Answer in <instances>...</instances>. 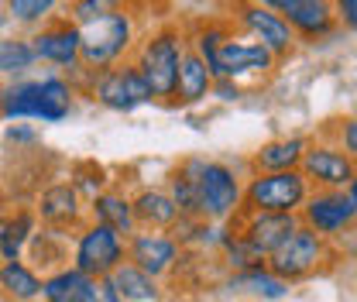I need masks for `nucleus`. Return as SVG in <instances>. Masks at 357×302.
I'll list each match as a JSON object with an SVG mask.
<instances>
[{
    "mask_svg": "<svg viewBox=\"0 0 357 302\" xmlns=\"http://www.w3.org/2000/svg\"><path fill=\"white\" fill-rule=\"evenodd\" d=\"M79 96H89L93 103H100L103 110H114V114H134L137 107H148L155 103L151 86L144 83V76L137 73L131 59L110 66V69H100V73H89L83 66H73L69 73H62Z\"/></svg>",
    "mask_w": 357,
    "mask_h": 302,
    "instance_id": "1",
    "label": "nucleus"
},
{
    "mask_svg": "<svg viewBox=\"0 0 357 302\" xmlns=\"http://www.w3.org/2000/svg\"><path fill=\"white\" fill-rule=\"evenodd\" d=\"M182 52H185V24L182 21H165V24L144 31L137 38V45H134L131 62L137 66V73L144 76V83L151 86L155 103L169 107Z\"/></svg>",
    "mask_w": 357,
    "mask_h": 302,
    "instance_id": "2",
    "label": "nucleus"
},
{
    "mask_svg": "<svg viewBox=\"0 0 357 302\" xmlns=\"http://www.w3.org/2000/svg\"><path fill=\"white\" fill-rule=\"evenodd\" d=\"M137 38H141L137 10H134V3H128V7L79 28V66L89 73L110 69V66L131 59Z\"/></svg>",
    "mask_w": 357,
    "mask_h": 302,
    "instance_id": "3",
    "label": "nucleus"
},
{
    "mask_svg": "<svg viewBox=\"0 0 357 302\" xmlns=\"http://www.w3.org/2000/svg\"><path fill=\"white\" fill-rule=\"evenodd\" d=\"M333 258H337L333 241L312 234L310 227L299 223V227H296V230L265 258V268L296 289L299 282H310L312 275H323V271L333 264Z\"/></svg>",
    "mask_w": 357,
    "mask_h": 302,
    "instance_id": "4",
    "label": "nucleus"
},
{
    "mask_svg": "<svg viewBox=\"0 0 357 302\" xmlns=\"http://www.w3.org/2000/svg\"><path fill=\"white\" fill-rule=\"evenodd\" d=\"M223 7H227L223 17L234 24V31L251 38V42L265 45L268 52L275 55V62H289L296 55L299 38L292 35L289 21L278 10H271V7L258 3V0H223Z\"/></svg>",
    "mask_w": 357,
    "mask_h": 302,
    "instance_id": "5",
    "label": "nucleus"
},
{
    "mask_svg": "<svg viewBox=\"0 0 357 302\" xmlns=\"http://www.w3.org/2000/svg\"><path fill=\"white\" fill-rule=\"evenodd\" d=\"M310 196V182L299 169L285 172H251L244 175L241 210L248 213H299Z\"/></svg>",
    "mask_w": 357,
    "mask_h": 302,
    "instance_id": "6",
    "label": "nucleus"
},
{
    "mask_svg": "<svg viewBox=\"0 0 357 302\" xmlns=\"http://www.w3.org/2000/svg\"><path fill=\"white\" fill-rule=\"evenodd\" d=\"M299 223L326 241L351 237L357 223V182L344 189H310L306 203L299 206Z\"/></svg>",
    "mask_w": 357,
    "mask_h": 302,
    "instance_id": "7",
    "label": "nucleus"
},
{
    "mask_svg": "<svg viewBox=\"0 0 357 302\" xmlns=\"http://www.w3.org/2000/svg\"><path fill=\"white\" fill-rule=\"evenodd\" d=\"M241 192H244V175L234 162L206 158V165L196 175V203L199 216L210 223H227L241 213Z\"/></svg>",
    "mask_w": 357,
    "mask_h": 302,
    "instance_id": "8",
    "label": "nucleus"
},
{
    "mask_svg": "<svg viewBox=\"0 0 357 302\" xmlns=\"http://www.w3.org/2000/svg\"><path fill=\"white\" fill-rule=\"evenodd\" d=\"M206 66H210L213 80H234V83H241L244 89H248V83L271 80L275 69H278L275 55L268 52L265 45L251 42V38H244L237 31L206 59Z\"/></svg>",
    "mask_w": 357,
    "mask_h": 302,
    "instance_id": "9",
    "label": "nucleus"
},
{
    "mask_svg": "<svg viewBox=\"0 0 357 302\" xmlns=\"http://www.w3.org/2000/svg\"><path fill=\"white\" fill-rule=\"evenodd\" d=\"M124 261V237L103 223L86 220L76 234H73V251L69 264L79 268L89 278H107L117 264Z\"/></svg>",
    "mask_w": 357,
    "mask_h": 302,
    "instance_id": "10",
    "label": "nucleus"
},
{
    "mask_svg": "<svg viewBox=\"0 0 357 302\" xmlns=\"http://www.w3.org/2000/svg\"><path fill=\"white\" fill-rule=\"evenodd\" d=\"M299 172L310 182V189H344L357 182V158H351L347 151H340L333 141H316L310 137Z\"/></svg>",
    "mask_w": 357,
    "mask_h": 302,
    "instance_id": "11",
    "label": "nucleus"
},
{
    "mask_svg": "<svg viewBox=\"0 0 357 302\" xmlns=\"http://www.w3.org/2000/svg\"><path fill=\"white\" fill-rule=\"evenodd\" d=\"M35 216H38V227L48 230H59V234H76L83 223H86V199L73 189L69 179H55L48 182L42 192L35 196Z\"/></svg>",
    "mask_w": 357,
    "mask_h": 302,
    "instance_id": "12",
    "label": "nucleus"
},
{
    "mask_svg": "<svg viewBox=\"0 0 357 302\" xmlns=\"http://www.w3.org/2000/svg\"><path fill=\"white\" fill-rule=\"evenodd\" d=\"M182 255H185V248L178 244L169 230H144V227H137L131 237L124 241V261L137 264L141 271H148L158 282L176 271Z\"/></svg>",
    "mask_w": 357,
    "mask_h": 302,
    "instance_id": "13",
    "label": "nucleus"
},
{
    "mask_svg": "<svg viewBox=\"0 0 357 302\" xmlns=\"http://www.w3.org/2000/svg\"><path fill=\"white\" fill-rule=\"evenodd\" d=\"M28 42L42 66L62 69V73L79 66V24H73L66 14H52L45 24L28 31Z\"/></svg>",
    "mask_w": 357,
    "mask_h": 302,
    "instance_id": "14",
    "label": "nucleus"
},
{
    "mask_svg": "<svg viewBox=\"0 0 357 302\" xmlns=\"http://www.w3.org/2000/svg\"><path fill=\"white\" fill-rule=\"evenodd\" d=\"M282 17L289 21L299 45H323L340 35V24H337L330 0H285Z\"/></svg>",
    "mask_w": 357,
    "mask_h": 302,
    "instance_id": "15",
    "label": "nucleus"
},
{
    "mask_svg": "<svg viewBox=\"0 0 357 302\" xmlns=\"http://www.w3.org/2000/svg\"><path fill=\"white\" fill-rule=\"evenodd\" d=\"M296 227H299V216L296 213H248V210H241V213L234 216V230L261 258H268Z\"/></svg>",
    "mask_w": 357,
    "mask_h": 302,
    "instance_id": "16",
    "label": "nucleus"
},
{
    "mask_svg": "<svg viewBox=\"0 0 357 302\" xmlns=\"http://www.w3.org/2000/svg\"><path fill=\"white\" fill-rule=\"evenodd\" d=\"M210 86H213V73H210L206 59L185 45V52H182V59H178L176 86H172V100H169V107H178V110L199 107V103L210 96Z\"/></svg>",
    "mask_w": 357,
    "mask_h": 302,
    "instance_id": "17",
    "label": "nucleus"
},
{
    "mask_svg": "<svg viewBox=\"0 0 357 302\" xmlns=\"http://www.w3.org/2000/svg\"><path fill=\"white\" fill-rule=\"evenodd\" d=\"M86 216L93 220V223H103V227L117 230L124 241L137 230L134 210H131V196H128L124 189H117V186H107L100 196H93V199L86 203Z\"/></svg>",
    "mask_w": 357,
    "mask_h": 302,
    "instance_id": "18",
    "label": "nucleus"
},
{
    "mask_svg": "<svg viewBox=\"0 0 357 302\" xmlns=\"http://www.w3.org/2000/svg\"><path fill=\"white\" fill-rule=\"evenodd\" d=\"M223 289L230 296H248L255 302H282L289 299L292 285L282 282L278 275H271L265 264L261 268H251V271H230V278L223 282Z\"/></svg>",
    "mask_w": 357,
    "mask_h": 302,
    "instance_id": "19",
    "label": "nucleus"
},
{
    "mask_svg": "<svg viewBox=\"0 0 357 302\" xmlns=\"http://www.w3.org/2000/svg\"><path fill=\"white\" fill-rule=\"evenodd\" d=\"M131 210H134V223L144 227V230H169L178 220V210L172 203V196L158 186H144L131 196Z\"/></svg>",
    "mask_w": 357,
    "mask_h": 302,
    "instance_id": "20",
    "label": "nucleus"
},
{
    "mask_svg": "<svg viewBox=\"0 0 357 302\" xmlns=\"http://www.w3.org/2000/svg\"><path fill=\"white\" fill-rule=\"evenodd\" d=\"M306 144H310V137H303V134L271 137V141H265V144L251 155V172H285V169H299Z\"/></svg>",
    "mask_w": 357,
    "mask_h": 302,
    "instance_id": "21",
    "label": "nucleus"
},
{
    "mask_svg": "<svg viewBox=\"0 0 357 302\" xmlns=\"http://www.w3.org/2000/svg\"><path fill=\"white\" fill-rule=\"evenodd\" d=\"M0 117L3 121H38L42 117V83L38 80H14L0 89Z\"/></svg>",
    "mask_w": 357,
    "mask_h": 302,
    "instance_id": "22",
    "label": "nucleus"
},
{
    "mask_svg": "<svg viewBox=\"0 0 357 302\" xmlns=\"http://www.w3.org/2000/svg\"><path fill=\"white\" fill-rule=\"evenodd\" d=\"M0 299L3 302H38L42 299V275L24 258L0 261Z\"/></svg>",
    "mask_w": 357,
    "mask_h": 302,
    "instance_id": "23",
    "label": "nucleus"
},
{
    "mask_svg": "<svg viewBox=\"0 0 357 302\" xmlns=\"http://www.w3.org/2000/svg\"><path fill=\"white\" fill-rule=\"evenodd\" d=\"M28 255V264L38 271V275H48L62 264H69V234H59V230H48V227H38L24 248Z\"/></svg>",
    "mask_w": 357,
    "mask_h": 302,
    "instance_id": "24",
    "label": "nucleus"
},
{
    "mask_svg": "<svg viewBox=\"0 0 357 302\" xmlns=\"http://www.w3.org/2000/svg\"><path fill=\"white\" fill-rule=\"evenodd\" d=\"M35 230H38V216L31 206H10V213L0 223V261L24 258V248Z\"/></svg>",
    "mask_w": 357,
    "mask_h": 302,
    "instance_id": "25",
    "label": "nucleus"
},
{
    "mask_svg": "<svg viewBox=\"0 0 357 302\" xmlns=\"http://www.w3.org/2000/svg\"><path fill=\"white\" fill-rule=\"evenodd\" d=\"M93 278L73 264H62L42 275V302H89Z\"/></svg>",
    "mask_w": 357,
    "mask_h": 302,
    "instance_id": "26",
    "label": "nucleus"
},
{
    "mask_svg": "<svg viewBox=\"0 0 357 302\" xmlns=\"http://www.w3.org/2000/svg\"><path fill=\"white\" fill-rule=\"evenodd\" d=\"M107 278L124 302H162V282L151 278L148 271H141L131 261H121Z\"/></svg>",
    "mask_w": 357,
    "mask_h": 302,
    "instance_id": "27",
    "label": "nucleus"
},
{
    "mask_svg": "<svg viewBox=\"0 0 357 302\" xmlns=\"http://www.w3.org/2000/svg\"><path fill=\"white\" fill-rule=\"evenodd\" d=\"M42 124H62L73 110H76V86L62 76V73H52V76H42Z\"/></svg>",
    "mask_w": 357,
    "mask_h": 302,
    "instance_id": "28",
    "label": "nucleus"
},
{
    "mask_svg": "<svg viewBox=\"0 0 357 302\" xmlns=\"http://www.w3.org/2000/svg\"><path fill=\"white\" fill-rule=\"evenodd\" d=\"M38 66L28 35H0V80H24Z\"/></svg>",
    "mask_w": 357,
    "mask_h": 302,
    "instance_id": "29",
    "label": "nucleus"
},
{
    "mask_svg": "<svg viewBox=\"0 0 357 302\" xmlns=\"http://www.w3.org/2000/svg\"><path fill=\"white\" fill-rule=\"evenodd\" d=\"M230 35H234V24H230L223 14H206V17H196V21L185 28V45H189L192 52H199L203 59H210Z\"/></svg>",
    "mask_w": 357,
    "mask_h": 302,
    "instance_id": "30",
    "label": "nucleus"
},
{
    "mask_svg": "<svg viewBox=\"0 0 357 302\" xmlns=\"http://www.w3.org/2000/svg\"><path fill=\"white\" fill-rule=\"evenodd\" d=\"M165 192L172 196L182 220H203L199 216V203H196V175L192 172H185L182 165H172L169 175H165Z\"/></svg>",
    "mask_w": 357,
    "mask_h": 302,
    "instance_id": "31",
    "label": "nucleus"
},
{
    "mask_svg": "<svg viewBox=\"0 0 357 302\" xmlns=\"http://www.w3.org/2000/svg\"><path fill=\"white\" fill-rule=\"evenodd\" d=\"M0 10L7 14V24H17L24 31H35L52 14H59V0H3Z\"/></svg>",
    "mask_w": 357,
    "mask_h": 302,
    "instance_id": "32",
    "label": "nucleus"
},
{
    "mask_svg": "<svg viewBox=\"0 0 357 302\" xmlns=\"http://www.w3.org/2000/svg\"><path fill=\"white\" fill-rule=\"evenodd\" d=\"M69 182H73V189L89 203L93 196H100V192L110 186V175H107L103 165H96V162H76L73 172H69Z\"/></svg>",
    "mask_w": 357,
    "mask_h": 302,
    "instance_id": "33",
    "label": "nucleus"
},
{
    "mask_svg": "<svg viewBox=\"0 0 357 302\" xmlns=\"http://www.w3.org/2000/svg\"><path fill=\"white\" fill-rule=\"evenodd\" d=\"M128 3H131V0H69V3H66V17L83 28V24H93V21L114 14V10H121V7H128Z\"/></svg>",
    "mask_w": 357,
    "mask_h": 302,
    "instance_id": "34",
    "label": "nucleus"
},
{
    "mask_svg": "<svg viewBox=\"0 0 357 302\" xmlns=\"http://www.w3.org/2000/svg\"><path fill=\"white\" fill-rule=\"evenodd\" d=\"M337 124H340V128H337V141H333V144H337L340 151H347L351 158H357V117L347 114V117H340Z\"/></svg>",
    "mask_w": 357,
    "mask_h": 302,
    "instance_id": "35",
    "label": "nucleus"
},
{
    "mask_svg": "<svg viewBox=\"0 0 357 302\" xmlns=\"http://www.w3.org/2000/svg\"><path fill=\"white\" fill-rule=\"evenodd\" d=\"M3 144H14V151H21V148H31V144H38V130L31 128V124H21V121H14L10 128L3 130Z\"/></svg>",
    "mask_w": 357,
    "mask_h": 302,
    "instance_id": "36",
    "label": "nucleus"
},
{
    "mask_svg": "<svg viewBox=\"0 0 357 302\" xmlns=\"http://www.w3.org/2000/svg\"><path fill=\"white\" fill-rule=\"evenodd\" d=\"M333 14H337V24L340 31H354L357 28V0H330Z\"/></svg>",
    "mask_w": 357,
    "mask_h": 302,
    "instance_id": "37",
    "label": "nucleus"
},
{
    "mask_svg": "<svg viewBox=\"0 0 357 302\" xmlns=\"http://www.w3.org/2000/svg\"><path fill=\"white\" fill-rule=\"evenodd\" d=\"M244 93H248V89L241 86V83H234V80H213V86H210V96H217L223 103L244 100Z\"/></svg>",
    "mask_w": 357,
    "mask_h": 302,
    "instance_id": "38",
    "label": "nucleus"
},
{
    "mask_svg": "<svg viewBox=\"0 0 357 302\" xmlns=\"http://www.w3.org/2000/svg\"><path fill=\"white\" fill-rule=\"evenodd\" d=\"M89 302H124L117 296V289L110 285V278H93V289H89Z\"/></svg>",
    "mask_w": 357,
    "mask_h": 302,
    "instance_id": "39",
    "label": "nucleus"
},
{
    "mask_svg": "<svg viewBox=\"0 0 357 302\" xmlns=\"http://www.w3.org/2000/svg\"><path fill=\"white\" fill-rule=\"evenodd\" d=\"M7 213H10V199L0 192V223H3V216H7Z\"/></svg>",
    "mask_w": 357,
    "mask_h": 302,
    "instance_id": "40",
    "label": "nucleus"
},
{
    "mask_svg": "<svg viewBox=\"0 0 357 302\" xmlns=\"http://www.w3.org/2000/svg\"><path fill=\"white\" fill-rule=\"evenodd\" d=\"M258 3H265V7L278 10V14H282V7H285V0H258Z\"/></svg>",
    "mask_w": 357,
    "mask_h": 302,
    "instance_id": "41",
    "label": "nucleus"
},
{
    "mask_svg": "<svg viewBox=\"0 0 357 302\" xmlns=\"http://www.w3.org/2000/svg\"><path fill=\"white\" fill-rule=\"evenodd\" d=\"M3 28H7V14L0 10V31H3Z\"/></svg>",
    "mask_w": 357,
    "mask_h": 302,
    "instance_id": "42",
    "label": "nucleus"
},
{
    "mask_svg": "<svg viewBox=\"0 0 357 302\" xmlns=\"http://www.w3.org/2000/svg\"><path fill=\"white\" fill-rule=\"evenodd\" d=\"M192 3H203V0H192Z\"/></svg>",
    "mask_w": 357,
    "mask_h": 302,
    "instance_id": "43",
    "label": "nucleus"
},
{
    "mask_svg": "<svg viewBox=\"0 0 357 302\" xmlns=\"http://www.w3.org/2000/svg\"><path fill=\"white\" fill-rule=\"evenodd\" d=\"M0 89H3V83H0Z\"/></svg>",
    "mask_w": 357,
    "mask_h": 302,
    "instance_id": "44",
    "label": "nucleus"
}]
</instances>
